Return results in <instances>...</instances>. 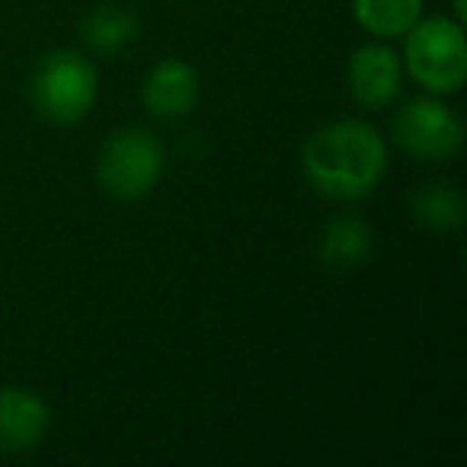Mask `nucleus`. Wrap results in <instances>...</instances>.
Wrapping results in <instances>:
<instances>
[{
  "instance_id": "f03ea898",
  "label": "nucleus",
  "mask_w": 467,
  "mask_h": 467,
  "mask_svg": "<svg viewBox=\"0 0 467 467\" xmlns=\"http://www.w3.org/2000/svg\"><path fill=\"white\" fill-rule=\"evenodd\" d=\"M99 97V71L78 48H52L29 78V103L48 125L71 129L84 122Z\"/></svg>"
},
{
  "instance_id": "39448f33",
  "label": "nucleus",
  "mask_w": 467,
  "mask_h": 467,
  "mask_svg": "<svg viewBox=\"0 0 467 467\" xmlns=\"http://www.w3.org/2000/svg\"><path fill=\"white\" fill-rule=\"evenodd\" d=\"M394 144L422 163H448L464 148V119L445 103V97H416L394 112Z\"/></svg>"
},
{
  "instance_id": "423d86ee",
  "label": "nucleus",
  "mask_w": 467,
  "mask_h": 467,
  "mask_svg": "<svg viewBox=\"0 0 467 467\" xmlns=\"http://www.w3.org/2000/svg\"><path fill=\"white\" fill-rule=\"evenodd\" d=\"M346 84L349 97L362 109H384L400 97L403 87V61L394 46L384 39L365 42L349 55L346 65Z\"/></svg>"
},
{
  "instance_id": "1a4fd4ad",
  "label": "nucleus",
  "mask_w": 467,
  "mask_h": 467,
  "mask_svg": "<svg viewBox=\"0 0 467 467\" xmlns=\"http://www.w3.org/2000/svg\"><path fill=\"white\" fill-rule=\"evenodd\" d=\"M375 256V227L362 214H333L317 234V260L333 273L362 269Z\"/></svg>"
},
{
  "instance_id": "9d476101",
  "label": "nucleus",
  "mask_w": 467,
  "mask_h": 467,
  "mask_svg": "<svg viewBox=\"0 0 467 467\" xmlns=\"http://www.w3.org/2000/svg\"><path fill=\"white\" fill-rule=\"evenodd\" d=\"M138 29H141V20L129 7H122V4H97L80 20V39L93 55L112 58V55L125 52L138 39Z\"/></svg>"
},
{
  "instance_id": "9b49d317",
  "label": "nucleus",
  "mask_w": 467,
  "mask_h": 467,
  "mask_svg": "<svg viewBox=\"0 0 467 467\" xmlns=\"http://www.w3.org/2000/svg\"><path fill=\"white\" fill-rule=\"evenodd\" d=\"M410 214L420 221L422 227L429 231H458L464 224V214H467V202L464 192H461L454 182H422L413 195H410Z\"/></svg>"
},
{
  "instance_id": "20e7f679",
  "label": "nucleus",
  "mask_w": 467,
  "mask_h": 467,
  "mask_svg": "<svg viewBox=\"0 0 467 467\" xmlns=\"http://www.w3.org/2000/svg\"><path fill=\"white\" fill-rule=\"evenodd\" d=\"M167 154L154 131L125 125L103 141L97 154V182L119 202H138L157 189Z\"/></svg>"
},
{
  "instance_id": "7ed1b4c3",
  "label": "nucleus",
  "mask_w": 467,
  "mask_h": 467,
  "mask_svg": "<svg viewBox=\"0 0 467 467\" xmlns=\"http://www.w3.org/2000/svg\"><path fill=\"white\" fill-rule=\"evenodd\" d=\"M403 74L432 97H451L467 80L464 23L454 16H420L403 33Z\"/></svg>"
},
{
  "instance_id": "ddd939ff",
  "label": "nucleus",
  "mask_w": 467,
  "mask_h": 467,
  "mask_svg": "<svg viewBox=\"0 0 467 467\" xmlns=\"http://www.w3.org/2000/svg\"><path fill=\"white\" fill-rule=\"evenodd\" d=\"M451 10H454V20L464 23V16H467V4H464V0H451Z\"/></svg>"
},
{
  "instance_id": "6e6552de",
  "label": "nucleus",
  "mask_w": 467,
  "mask_h": 467,
  "mask_svg": "<svg viewBox=\"0 0 467 467\" xmlns=\"http://www.w3.org/2000/svg\"><path fill=\"white\" fill-rule=\"evenodd\" d=\"M52 410L33 388H0V454H26L46 441Z\"/></svg>"
},
{
  "instance_id": "0eeeda50",
  "label": "nucleus",
  "mask_w": 467,
  "mask_h": 467,
  "mask_svg": "<svg viewBox=\"0 0 467 467\" xmlns=\"http://www.w3.org/2000/svg\"><path fill=\"white\" fill-rule=\"evenodd\" d=\"M141 103L154 119H186L199 103V74L186 58H161L141 80Z\"/></svg>"
},
{
  "instance_id": "f257e3e1",
  "label": "nucleus",
  "mask_w": 467,
  "mask_h": 467,
  "mask_svg": "<svg viewBox=\"0 0 467 467\" xmlns=\"http://www.w3.org/2000/svg\"><path fill=\"white\" fill-rule=\"evenodd\" d=\"M388 138L365 119H333L301 144V173L314 192L333 202H358L388 173Z\"/></svg>"
},
{
  "instance_id": "f8f14e48",
  "label": "nucleus",
  "mask_w": 467,
  "mask_h": 467,
  "mask_svg": "<svg viewBox=\"0 0 467 467\" xmlns=\"http://www.w3.org/2000/svg\"><path fill=\"white\" fill-rule=\"evenodd\" d=\"M426 0H352V20L371 39H403L410 26L422 16Z\"/></svg>"
}]
</instances>
